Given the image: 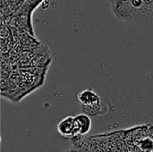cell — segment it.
<instances>
[{"label": "cell", "mask_w": 153, "mask_h": 152, "mask_svg": "<svg viewBox=\"0 0 153 152\" xmlns=\"http://www.w3.org/2000/svg\"><path fill=\"white\" fill-rule=\"evenodd\" d=\"M78 101L82 105V107H93L96 105H100V97L92 90H84L77 95Z\"/></svg>", "instance_id": "cell-2"}, {"label": "cell", "mask_w": 153, "mask_h": 152, "mask_svg": "<svg viewBox=\"0 0 153 152\" xmlns=\"http://www.w3.org/2000/svg\"><path fill=\"white\" fill-rule=\"evenodd\" d=\"M75 119V124L78 128L80 136H84L88 134L91 129V119L89 116L85 114H80L74 116Z\"/></svg>", "instance_id": "cell-3"}, {"label": "cell", "mask_w": 153, "mask_h": 152, "mask_svg": "<svg viewBox=\"0 0 153 152\" xmlns=\"http://www.w3.org/2000/svg\"><path fill=\"white\" fill-rule=\"evenodd\" d=\"M57 132L62 137L67 138V139L76 138L80 136L79 131L75 124L74 116H68L65 117L58 123Z\"/></svg>", "instance_id": "cell-1"}, {"label": "cell", "mask_w": 153, "mask_h": 152, "mask_svg": "<svg viewBox=\"0 0 153 152\" xmlns=\"http://www.w3.org/2000/svg\"><path fill=\"white\" fill-rule=\"evenodd\" d=\"M82 110H83V114L91 116H96L100 114V110H101V104L100 105H96L93 107H82Z\"/></svg>", "instance_id": "cell-4"}]
</instances>
